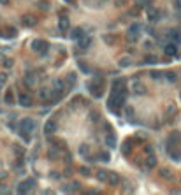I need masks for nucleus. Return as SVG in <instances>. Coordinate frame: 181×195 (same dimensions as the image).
I'll list each match as a JSON object with an SVG mask.
<instances>
[{"label": "nucleus", "mask_w": 181, "mask_h": 195, "mask_svg": "<svg viewBox=\"0 0 181 195\" xmlns=\"http://www.w3.org/2000/svg\"><path fill=\"white\" fill-rule=\"evenodd\" d=\"M127 93H128V88L125 86V79L123 77L113 81V93H111L109 100H107V109L111 113L120 114V109L125 106Z\"/></svg>", "instance_id": "f257e3e1"}, {"label": "nucleus", "mask_w": 181, "mask_h": 195, "mask_svg": "<svg viewBox=\"0 0 181 195\" xmlns=\"http://www.w3.org/2000/svg\"><path fill=\"white\" fill-rule=\"evenodd\" d=\"M37 123H35V119H30V118H23L19 123H18V134L25 139V141H30V136H32V132L35 130Z\"/></svg>", "instance_id": "f03ea898"}, {"label": "nucleus", "mask_w": 181, "mask_h": 195, "mask_svg": "<svg viewBox=\"0 0 181 195\" xmlns=\"http://www.w3.org/2000/svg\"><path fill=\"white\" fill-rule=\"evenodd\" d=\"M104 83H102V79L100 77H95L93 81L88 83V92H90V95L93 98H100L102 95H104Z\"/></svg>", "instance_id": "7ed1b4c3"}, {"label": "nucleus", "mask_w": 181, "mask_h": 195, "mask_svg": "<svg viewBox=\"0 0 181 195\" xmlns=\"http://www.w3.org/2000/svg\"><path fill=\"white\" fill-rule=\"evenodd\" d=\"M179 144H181V132H179V130H172V132H170V136L167 137V151L176 150Z\"/></svg>", "instance_id": "20e7f679"}, {"label": "nucleus", "mask_w": 181, "mask_h": 195, "mask_svg": "<svg viewBox=\"0 0 181 195\" xmlns=\"http://www.w3.org/2000/svg\"><path fill=\"white\" fill-rule=\"evenodd\" d=\"M143 27L139 25V23H132L130 27H128V32H127V39L130 41V42H136L139 39V33H141Z\"/></svg>", "instance_id": "39448f33"}, {"label": "nucleus", "mask_w": 181, "mask_h": 195, "mask_svg": "<svg viewBox=\"0 0 181 195\" xmlns=\"http://www.w3.org/2000/svg\"><path fill=\"white\" fill-rule=\"evenodd\" d=\"M32 51H35V53L39 54H44L46 51H48V48H50V44L46 42L44 39H35V41H32Z\"/></svg>", "instance_id": "423d86ee"}, {"label": "nucleus", "mask_w": 181, "mask_h": 195, "mask_svg": "<svg viewBox=\"0 0 181 195\" xmlns=\"http://www.w3.org/2000/svg\"><path fill=\"white\" fill-rule=\"evenodd\" d=\"M33 186H35V179L27 178V179H23L21 183L18 184L16 192H18V193H28V192H32Z\"/></svg>", "instance_id": "0eeeda50"}, {"label": "nucleus", "mask_w": 181, "mask_h": 195, "mask_svg": "<svg viewBox=\"0 0 181 195\" xmlns=\"http://www.w3.org/2000/svg\"><path fill=\"white\" fill-rule=\"evenodd\" d=\"M164 53L167 54V56H176V54H178V44L170 41V42L164 48Z\"/></svg>", "instance_id": "6e6552de"}, {"label": "nucleus", "mask_w": 181, "mask_h": 195, "mask_svg": "<svg viewBox=\"0 0 181 195\" xmlns=\"http://www.w3.org/2000/svg\"><path fill=\"white\" fill-rule=\"evenodd\" d=\"M132 92L136 93V95H143V93H146V86H144L141 81L136 79V81L132 83Z\"/></svg>", "instance_id": "1a4fd4ad"}, {"label": "nucleus", "mask_w": 181, "mask_h": 195, "mask_svg": "<svg viewBox=\"0 0 181 195\" xmlns=\"http://www.w3.org/2000/svg\"><path fill=\"white\" fill-rule=\"evenodd\" d=\"M55 130H56V123L53 121V119H48V121L44 123V134H46V136L55 134Z\"/></svg>", "instance_id": "9d476101"}, {"label": "nucleus", "mask_w": 181, "mask_h": 195, "mask_svg": "<svg viewBox=\"0 0 181 195\" xmlns=\"http://www.w3.org/2000/svg\"><path fill=\"white\" fill-rule=\"evenodd\" d=\"M58 28H60V32H67V30L71 28L69 18H67V16H60V18H58Z\"/></svg>", "instance_id": "9b49d317"}, {"label": "nucleus", "mask_w": 181, "mask_h": 195, "mask_svg": "<svg viewBox=\"0 0 181 195\" xmlns=\"http://www.w3.org/2000/svg\"><path fill=\"white\" fill-rule=\"evenodd\" d=\"M18 102H19V106H23V107H30V106H32V97H28L27 93H19Z\"/></svg>", "instance_id": "f8f14e48"}, {"label": "nucleus", "mask_w": 181, "mask_h": 195, "mask_svg": "<svg viewBox=\"0 0 181 195\" xmlns=\"http://www.w3.org/2000/svg\"><path fill=\"white\" fill-rule=\"evenodd\" d=\"M84 35H86V32H84V30H83L81 27L74 28V30L71 32V39H74V41H79V39H83Z\"/></svg>", "instance_id": "ddd939ff"}, {"label": "nucleus", "mask_w": 181, "mask_h": 195, "mask_svg": "<svg viewBox=\"0 0 181 195\" xmlns=\"http://www.w3.org/2000/svg\"><path fill=\"white\" fill-rule=\"evenodd\" d=\"M169 37H170V41H172V42H176V44L181 42V32H179V30H170V32H169Z\"/></svg>", "instance_id": "4468645a"}, {"label": "nucleus", "mask_w": 181, "mask_h": 195, "mask_svg": "<svg viewBox=\"0 0 181 195\" xmlns=\"http://www.w3.org/2000/svg\"><path fill=\"white\" fill-rule=\"evenodd\" d=\"M106 144H107L109 148H116V136L113 134V132L106 136Z\"/></svg>", "instance_id": "2eb2a0df"}, {"label": "nucleus", "mask_w": 181, "mask_h": 195, "mask_svg": "<svg viewBox=\"0 0 181 195\" xmlns=\"http://www.w3.org/2000/svg\"><path fill=\"white\" fill-rule=\"evenodd\" d=\"M97 179H99L100 183H107V179H109V171H99V172H97Z\"/></svg>", "instance_id": "dca6fc26"}, {"label": "nucleus", "mask_w": 181, "mask_h": 195, "mask_svg": "<svg viewBox=\"0 0 181 195\" xmlns=\"http://www.w3.org/2000/svg\"><path fill=\"white\" fill-rule=\"evenodd\" d=\"M4 100H6V104H14V93H12L11 88H7L6 95H4Z\"/></svg>", "instance_id": "f3484780"}, {"label": "nucleus", "mask_w": 181, "mask_h": 195, "mask_svg": "<svg viewBox=\"0 0 181 195\" xmlns=\"http://www.w3.org/2000/svg\"><path fill=\"white\" fill-rule=\"evenodd\" d=\"M120 183V176L116 172H111L109 171V179H107V184H118Z\"/></svg>", "instance_id": "a211bd4d"}, {"label": "nucleus", "mask_w": 181, "mask_h": 195, "mask_svg": "<svg viewBox=\"0 0 181 195\" xmlns=\"http://www.w3.org/2000/svg\"><path fill=\"white\" fill-rule=\"evenodd\" d=\"M90 44H92V39L88 37V39H79V49H86V48H90Z\"/></svg>", "instance_id": "6ab92c4d"}, {"label": "nucleus", "mask_w": 181, "mask_h": 195, "mask_svg": "<svg viewBox=\"0 0 181 195\" xmlns=\"http://www.w3.org/2000/svg\"><path fill=\"white\" fill-rule=\"evenodd\" d=\"M35 23H37V20H33L32 16H25L23 18V25H25V27H33Z\"/></svg>", "instance_id": "aec40b11"}, {"label": "nucleus", "mask_w": 181, "mask_h": 195, "mask_svg": "<svg viewBox=\"0 0 181 195\" xmlns=\"http://www.w3.org/2000/svg\"><path fill=\"white\" fill-rule=\"evenodd\" d=\"M146 165H148V169H153L155 165H157V157H153V155H149V157L146 158Z\"/></svg>", "instance_id": "412c9836"}, {"label": "nucleus", "mask_w": 181, "mask_h": 195, "mask_svg": "<svg viewBox=\"0 0 181 195\" xmlns=\"http://www.w3.org/2000/svg\"><path fill=\"white\" fill-rule=\"evenodd\" d=\"M148 16H149V20H151V21H157V20H158V11L149 9V11H148Z\"/></svg>", "instance_id": "4be33fe9"}, {"label": "nucleus", "mask_w": 181, "mask_h": 195, "mask_svg": "<svg viewBox=\"0 0 181 195\" xmlns=\"http://www.w3.org/2000/svg\"><path fill=\"white\" fill-rule=\"evenodd\" d=\"M123 144H125V146H123V155H127V153H130V150H132V141H128V139H127L125 142H123Z\"/></svg>", "instance_id": "5701e85b"}, {"label": "nucleus", "mask_w": 181, "mask_h": 195, "mask_svg": "<svg viewBox=\"0 0 181 195\" xmlns=\"http://www.w3.org/2000/svg\"><path fill=\"white\" fill-rule=\"evenodd\" d=\"M130 65V58H121L120 60V67H128Z\"/></svg>", "instance_id": "b1692460"}, {"label": "nucleus", "mask_w": 181, "mask_h": 195, "mask_svg": "<svg viewBox=\"0 0 181 195\" xmlns=\"http://www.w3.org/2000/svg\"><path fill=\"white\" fill-rule=\"evenodd\" d=\"M160 176H162V178H172V174H170L167 169H162V171H160Z\"/></svg>", "instance_id": "393cba45"}, {"label": "nucleus", "mask_w": 181, "mask_h": 195, "mask_svg": "<svg viewBox=\"0 0 181 195\" xmlns=\"http://www.w3.org/2000/svg\"><path fill=\"white\" fill-rule=\"evenodd\" d=\"M100 160H102V162H109V153L107 151L100 153Z\"/></svg>", "instance_id": "a878e982"}, {"label": "nucleus", "mask_w": 181, "mask_h": 195, "mask_svg": "<svg viewBox=\"0 0 181 195\" xmlns=\"http://www.w3.org/2000/svg\"><path fill=\"white\" fill-rule=\"evenodd\" d=\"M25 83H27V84H33V83H35V77L28 74V76H27V79H25Z\"/></svg>", "instance_id": "bb28decb"}, {"label": "nucleus", "mask_w": 181, "mask_h": 195, "mask_svg": "<svg viewBox=\"0 0 181 195\" xmlns=\"http://www.w3.org/2000/svg\"><path fill=\"white\" fill-rule=\"evenodd\" d=\"M165 77H167L169 81H176V74H174V72H167V74H165Z\"/></svg>", "instance_id": "cd10ccee"}, {"label": "nucleus", "mask_w": 181, "mask_h": 195, "mask_svg": "<svg viewBox=\"0 0 181 195\" xmlns=\"http://www.w3.org/2000/svg\"><path fill=\"white\" fill-rule=\"evenodd\" d=\"M67 81H69V83H72V84H74V83H76V74H72V72H71V74L67 76Z\"/></svg>", "instance_id": "c85d7f7f"}, {"label": "nucleus", "mask_w": 181, "mask_h": 195, "mask_svg": "<svg viewBox=\"0 0 181 195\" xmlns=\"http://www.w3.org/2000/svg\"><path fill=\"white\" fill-rule=\"evenodd\" d=\"M136 2H137V6H148V2H149V0H136Z\"/></svg>", "instance_id": "c756f323"}, {"label": "nucleus", "mask_w": 181, "mask_h": 195, "mask_svg": "<svg viewBox=\"0 0 181 195\" xmlns=\"http://www.w3.org/2000/svg\"><path fill=\"white\" fill-rule=\"evenodd\" d=\"M146 62H148V63H155V62H157V58H155V56H148V58H146Z\"/></svg>", "instance_id": "7c9ffc66"}, {"label": "nucleus", "mask_w": 181, "mask_h": 195, "mask_svg": "<svg viewBox=\"0 0 181 195\" xmlns=\"http://www.w3.org/2000/svg\"><path fill=\"white\" fill-rule=\"evenodd\" d=\"M174 6H176V9L181 11V0H174Z\"/></svg>", "instance_id": "2f4dec72"}, {"label": "nucleus", "mask_w": 181, "mask_h": 195, "mask_svg": "<svg viewBox=\"0 0 181 195\" xmlns=\"http://www.w3.org/2000/svg\"><path fill=\"white\" fill-rule=\"evenodd\" d=\"M81 174H84V176H88V174H90V171H88V169H84V167H83V169H81Z\"/></svg>", "instance_id": "473e14b6"}, {"label": "nucleus", "mask_w": 181, "mask_h": 195, "mask_svg": "<svg viewBox=\"0 0 181 195\" xmlns=\"http://www.w3.org/2000/svg\"><path fill=\"white\" fill-rule=\"evenodd\" d=\"M151 77H155V79H157V77H160V72H151Z\"/></svg>", "instance_id": "72a5a7b5"}, {"label": "nucleus", "mask_w": 181, "mask_h": 195, "mask_svg": "<svg viewBox=\"0 0 181 195\" xmlns=\"http://www.w3.org/2000/svg\"><path fill=\"white\" fill-rule=\"evenodd\" d=\"M0 2H2V4H7V2H9V0H0Z\"/></svg>", "instance_id": "f704fd0d"}, {"label": "nucleus", "mask_w": 181, "mask_h": 195, "mask_svg": "<svg viewBox=\"0 0 181 195\" xmlns=\"http://www.w3.org/2000/svg\"><path fill=\"white\" fill-rule=\"evenodd\" d=\"M65 2H72V0H65Z\"/></svg>", "instance_id": "c9c22d12"}]
</instances>
